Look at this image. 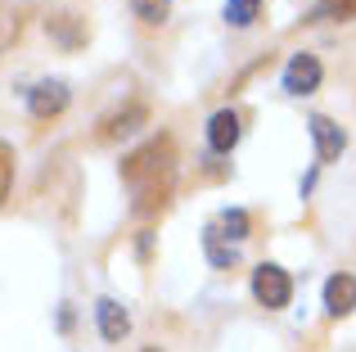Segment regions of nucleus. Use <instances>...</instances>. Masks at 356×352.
<instances>
[{"label": "nucleus", "mask_w": 356, "mask_h": 352, "mask_svg": "<svg viewBox=\"0 0 356 352\" xmlns=\"http://www.w3.org/2000/svg\"><path fill=\"white\" fill-rule=\"evenodd\" d=\"M261 14V0H226V23L230 27H252Z\"/></svg>", "instance_id": "13"}, {"label": "nucleus", "mask_w": 356, "mask_h": 352, "mask_svg": "<svg viewBox=\"0 0 356 352\" xmlns=\"http://www.w3.org/2000/svg\"><path fill=\"white\" fill-rule=\"evenodd\" d=\"M167 163H172V141H167V136H158V141H149L145 150H136L127 163H122V176H127L131 185H140L145 176L167 172Z\"/></svg>", "instance_id": "2"}, {"label": "nucleus", "mask_w": 356, "mask_h": 352, "mask_svg": "<svg viewBox=\"0 0 356 352\" xmlns=\"http://www.w3.org/2000/svg\"><path fill=\"white\" fill-rule=\"evenodd\" d=\"M352 307H356V275H348V271L330 275V280H325V312L339 321V317H348Z\"/></svg>", "instance_id": "7"}, {"label": "nucleus", "mask_w": 356, "mask_h": 352, "mask_svg": "<svg viewBox=\"0 0 356 352\" xmlns=\"http://www.w3.org/2000/svg\"><path fill=\"white\" fill-rule=\"evenodd\" d=\"M321 86V59L307 50H298L293 59L284 63V90L289 95H312V90Z\"/></svg>", "instance_id": "3"}, {"label": "nucleus", "mask_w": 356, "mask_h": 352, "mask_svg": "<svg viewBox=\"0 0 356 352\" xmlns=\"http://www.w3.org/2000/svg\"><path fill=\"white\" fill-rule=\"evenodd\" d=\"M217 230L230 239V244H235V239H248L252 221H248V212H243V208H226V212L217 217Z\"/></svg>", "instance_id": "12"}, {"label": "nucleus", "mask_w": 356, "mask_h": 352, "mask_svg": "<svg viewBox=\"0 0 356 352\" xmlns=\"http://www.w3.org/2000/svg\"><path fill=\"white\" fill-rule=\"evenodd\" d=\"M252 298H257L266 312L289 307V298H293V280H289V271H284V266L261 262L257 271H252Z\"/></svg>", "instance_id": "1"}, {"label": "nucleus", "mask_w": 356, "mask_h": 352, "mask_svg": "<svg viewBox=\"0 0 356 352\" xmlns=\"http://www.w3.org/2000/svg\"><path fill=\"white\" fill-rule=\"evenodd\" d=\"M348 18H356V0H321L307 23H348Z\"/></svg>", "instance_id": "11"}, {"label": "nucleus", "mask_w": 356, "mask_h": 352, "mask_svg": "<svg viewBox=\"0 0 356 352\" xmlns=\"http://www.w3.org/2000/svg\"><path fill=\"white\" fill-rule=\"evenodd\" d=\"M312 141H316V154H321V163H334L343 150H348V131H343L334 118H325V113H316L312 122Z\"/></svg>", "instance_id": "4"}, {"label": "nucleus", "mask_w": 356, "mask_h": 352, "mask_svg": "<svg viewBox=\"0 0 356 352\" xmlns=\"http://www.w3.org/2000/svg\"><path fill=\"white\" fill-rule=\"evenodd\" d=\"M203 248H208V262H212V266H221V271L239 262V248H235V244H226V235H221L217 226H208V235H203Z\"/></svg>", "instance_id": "10"}, {"label": "nucleus", "mask_w": 356, "mask_h": 352, "mask_svg": "<svg viewBox=\"0 0 356 352\" xmlns=\"http://www.w3.org/2000/svg\"><path fill=\"white\" fill-rule=\"evenodd\" d=\"M145 122H149V109H145V104H127L122 113H108V118H104L99 136H104V141H118V136H131L136 127H145Z\"/></svg>", "instance_id": "9"}, {"label": "nucleus", "mask_w": 356, "mask_h": 352, "mask_svg": "<svg viewBox=\"0 0 356 352\" xmlns=\"http://www.w3.org/2000/svg\"><path fill=\"white\" fill-rule=\"evenodd\" d=\"M131 9H136V18L140 23H149V27H158V23H167V0H131Z\"/></svg>", "instance_id": "15"}, {"label": "nucleus", "mask_w": 356, "mask_h": 352, "mask_svg": "<svg viewBox=\"0 0 356 352\" xmlns=\"http://www.w3.org/2000/svg\"><path fill=\"white\" fill-rule=\"evenodd\" d=\"M50 32L59 36V41L68 45V50H72V45H81V41H86V32L77 27V18H72V14H54V18H50Z\"/></svg>", "instance_id": "14"}, {"label": "nucleus", "mask_w": 356, "mask_h": 352, "mask_svg": "<svg viewBox=\"0 0 356 352\" xmlns=\"http://www.w3.org/2000/svg\"><path fill=\"white\" fill-rule=\"evenodd\" d=\"M239 136H243V127H239V113H235V109H217V113L208 118V145L217 154H230L239 145Z\"/></svg>", "instance_id": "6"}, {"label": "nucleus", "mask_w": 356, "mask_h": 352, "mask_svg": "<svg viewBox=\"0 0 356 352\" xmlns=\"http://www.w3.org/2000/svg\"><path fill=\"white\" fill-rule=\"evenodd\" d=\"M95 317H99V335H104L108 344H122V339H127L131 317H127V307H122L118 298H99L95 303Z\"/></svg>", "instance_id": "8"}, {"label": "nucleus", "mask_w": 356, "mask_h": 352, "mask_svg": "<svg viewBox=\"0 0 356 352\" xmlns=\"http://www.w3.org/2000/svg\"><path fill=\"white\" fill-rule=\"evenodd\" d=\"M145 352H158V348H145Z\"/></svg>", "instance_id": "16"}, {"label": "nucleus", "mask_w": 356, "mask_h": 352, "mask_svg": "<svg viewBox=\"0 0 356 352\" xmlns=\"http://www.w3.org/2000/svg\"><path fill=\"white\" fill-rule=\"evenodd\" d=\"M27 109H32V118H59L68 109V86L63 81H36L27 90Z\"/></svg>", "instance_id": "5"}]
</instances>
